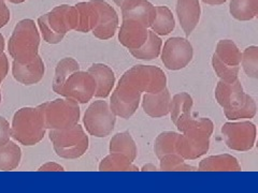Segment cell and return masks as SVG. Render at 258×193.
Returning <instances> with one entry per match:
<instances>
[{"instance_id":"obj_22","label":"cell","mask_w":258,"mask_h":193,"mask_svg":"<svg viewBox=\"0 0 258 193\" xmlns=\"http://www.w3.org/2000/svg\"><path fill=\"white\" fill-rule=\"evenodd\" d=\"M199 171H241L238 160L231 155L224 154L211 156L204 159L199 163Z\"/></svg>"},{"instance_id":"obj_44","label":"cell","mask_w":258,"mask_h":193,"mask_svg":"<svg viewBox=\"0 0 258 193\" xmlns=\"http://www.w3.org/2000/svg\"><path fill=\"white\" fill-rule=\"evenodd\" d=\"M0 102H2V91H0Z\"/></svg>"},{"instance_id":"obj_2","label":"cell","mask_w":258,"mask_h":193,"mask_svg":"<svg viewBox=\"0 0 258 193\" xmlns=\"http://www.w3.org/2000/svg\"><path fill=\"white\" fill-rule=\"evenodd\" d=\"M215 98L229 120L251 119L256 115V103L251 95L243 91L239 78L231 83L221 79L215 88Z\"/></svg>"},{"instance_id":"obj_45","label":"cell","mask_w":258,"mask_h":193,"mask_svg":"<svg viewBox=\"0 0 258 193\" xmlns=\"http://www.w3.org/2000/svg\"><path fill=\"white\" fill-rule=\"evenodd\" d=\"M256 147H257V149H258V140H257V144H256Z\"/></svg>"},{"instance_id":"obj_26","label":"cell","mask_w":258,"mask_h":193,"mask_svg":"<svg viewBox=\"0 0 258 193\" xmlns=\"http://www.w3.org/2000/svg\"><path fill=\"white\" fill-rule=\"evenodd\" d=\"M22 151L18 144L9 141L0 145V170L13 171L20 165Z\"/></svg>"},{"instance_id":"obj_32","label":"cell","mask_w":258,"mask_h":193,"mask_svg":"<svg viewBox=\"0 0 258 193\" xmlns=\"http://www.w3.org/2000/svg\"><path fill=\"white\" fill-rule=\"evenodd\" d=\"M241 63L248 77L258 79V46L252 45L246 47L242 53Z\"/></svg>"},{"instance_id":"obj_46","label":"cell","mask_w":258,"mask_h":193,"mask_svg":"<svg viewBox=\"0 0 258 193\" xmlns=\"http://www.w3.org/2000/svg\"><path fill=\"white\" fill-rule=\"evenodd\" d=\"M256 18H257V19H258V14H257V16H256Z\"/></svg>"},{"instance_id":"obj_9","label":"cell","mask_w":258,"mask_h":193,"mask_svg":"<svg viewBox=\"0 0 258 193\" xmlns=\"http://www.w3.org/2000/svg\"><path fill=\"white\" fill-rule=\"evenodd\" d=\"M86 131L96 138H106L114 130L116 115L107 101L93 102L86 110L83 118Z\"/></svg>"},{"instance_id":"obj_31","label":"cell","mask_w":258,"mask_h":193,"mask_svg":"<svg viewBox=\"0 0 258 193\" xmlns=\"http://www.w3.org/2000/svg\"><path fill=\"white\" fill-rule=\"evenodd\" d=\"M177 138H179V133L172 132V131H166L160 133L156 140L154 145L155 154L158 159L163 158L169 154H175L176 150V143ZM179 154V152H177Z\"/></svg>"},{"instance_id":"obj_30","label":"cell","mask_w":258,"mask_h":193,"mask_svg":"<svg viewBox=\"0 0 258 193\" xmlns=\"http://www.w3.org/2000/svg\"><path fill=\"white\" fill-rule=\"evenodd\" d=\"M99 171H139V168L126 156L118 152H111L100 162Z\"/></svg>"},{"instance_id":"obj_6","label":"cell","mask_w":258,"mask_h":193,"mask_svg":"<svg viewBox=\"0 0 258 193\" xmlns=\"http://www.w3.org/2000/svg\"><path fill=\"white\" fill-rule=\"evenodd\" d=\"M40 35L35 22L26 19L16 24L8 44V50L13 60L28 63L38 56Z\"/></svg>"},{"instance_id":"obj_14","label":"cell","mask_w":258,"mask_h":193,"mask_svg":"<svg viewBox=\"0 0 258 193\" xmlns=\"http://www.w3.org/2000/svg\"><path fill=\"white\" fill-rule=\"evenodd\" d=\"M99 10V21L93 30V35L100 40H109L114 37L118 27V15L114 8L104 0H95Z\"/></svg>"},{"instance_id":"obj_1","label":"cell","mask_w":258,"mask_h":193,"mask_svg":"<svg viewBox=\"0 0 258 193\" xmlns=\"http://www.w3.org/2000/svg\"><path fill=\"white\" fill-rule=\"evenodd\" d=\"M167 77L164 71L155 66L138 64L127 70L119 78L113 91L110 108L120 118L132 117L138 110L142 92L156 93L165 89Z\"/></svg>"},{"instance_id":"obj_15","label":"cell","mask_w":258,"mask_h":193,"mask_svg":"<svg viewBox=\"0 0 258 193\" xmlns=\"http://www.w3.org/2000/svg\"><path fill=\"white\" fill-rule=\"evenodd\" d=\"M123 20H135L150 28L154 22L156 8L148 0H125L122 7Z\"/></svg>"},{"instance_id":"obj_12","label":"cell","mask_w":258,"mask_h":193,"mask_svg":"<svg viewBox=\"0 0 258 193\" xmlns=\"http://www.w3.org/2000/svg\"><path fill=\"white\" fill-rule=\"evenodd\" d=\"M97 90V83L90 72L76 71L64 83L61 94L64 98L74 99L81 104L91 101Z\"/></svg>"},{"instance_id":"obj_16","label":"cell","mask_w":258,"mask_h":193,"mask_svg":"<svg viewBox=\"0 0 258 193\" xmlns=\"http://www.w3.org/2000/svg\"><path fill=\"white\" fill-rule=\"evenodd\" d=\"M44 62L38 55L37 57L28 63H21L13 60L12 74L19 83L30 86L39 83L44 75Z\"/></svg>"},{"instance_id":"obj_13","label":"cell","mask_w":258,"mask_h":193,"mask_svg":"<svg viewBox=\"0 0 258 193\" xmlns=\"http://www.w3.org/2000/svg\"><path fill=\"white\" fill-rule=\"evenodd\" d=\"M149 38V30L143 24L135 20H123L118 31V41L128 51L138 50Z\"/></svg>"},{"instance_id":"obj_34","label":"cell","mask_w":258,"mask_h":193,"mask_svg":"<svg viewBox=\"0 0 258 193\" xmlns=\"http://www.w3.org/2000/svg\"><path fill=\"white\" fill-rule=\"evenodd\" d=\"M212 67L213 70L215 71L216 75L219 76L224 82H235L236 79H238L239 75V67H229L226 66L225 63H223L219 58L216 57V55L214 54L212 57Z\"/></svg>"},{"instance_id":"obj_33","label":"cell","mask_w":258,"mask_h":193,"mask_svg":"<svg viewBox=\"0 0 258 193\" xmlns=\"http://www.w3.org/2000/svg\"><path fill=\"white\" fill-rule=\"evenodd\" d=\"M160 170L161 171H195L196 167L185 163V159L175 152L169 154L160 158Z\"/></svg>"},{"instance_id":"obj_10","label":"cell","mask_w":258,"mask_h":193,"mask_svg":"<svg viewBox=\"0 0 258 193\" xmlns=\"http://www.w3.org/2000/svg\"><path fill=\"white\" fill-rule=\"evenodd\" d=\"M256 126L251 122L226 123L222 134L227 147L236 151L251 150L256 141Z\"/></svg>"},{"instance_id":"obj_11","label":"cell","mask_w":258,"mask_h":193,"mask_svg":"<svg viewBox=\"0 0 258 193\" xmlns=\"http://www.w3.org/2000/svg\"><path fill=\"white\" fill-rule=\"evenodd\" d=\"M194 56V50L187 39L174 37L168 39L161 50V61L171 71H177L188 66Z\"/></svg>"},{"instance_id":"obj_38","label":"cell","mask_w":258,"mask_h":193,"mask_svg":"<svg viewBox=\"0 0 258 193\" xmlns=\"http://www.w3.org/2000/svg\"><path fill=\"white\" fill-rule=\"evenodd\" d=\"M38 171H64L63 167L55 162H47L46 164L42 165Z\"/></svg>"},{"instance_id":"obj_39","label":"cell","mask_w":258,"mask_h":193,"mask_svg":"<svg viewBox=\"0 0 258 193\" xmlns=\"http://www.w3.org/2000/svg\"><path fill=\"white\" fill-rule=\"evenodd\" d=\"M201 2L210 6H219L225 4L227 0H201Z\"/></svg>"},{"instance_id":"obj_21","label":"cell","mask_w":258,"mask_h":193,"mask_svg":"<svg viewBox=\"0 0 258 193\" xmlns=\"http://www.w3.org/2000/svg\"><path fill=\"white\" fill-rule=\"evenodd\" d=\"M79 11V25L76 28L78 32L93 31L99 21V10L97 8L95 0L87 3H80L76 5Z\"/></svg>"},{"instance_id":"obj_20","label":"cell","mask_w":258,"mask_h":193,"mask_svg":"<svg viewBox=\"0 0 258 193\" xmlns=\"http://www.w3.org/2000/svg\"><path fill=\"white\" fill-rule=\"evenodd\" d=\"M88 72L94 76L97 83L96 98L106 99L112 91L115 84V75L112 69L103 63H95L88 69Z\"/></svg>"},{"instance_id":"obj_36","label":"cell","mask_w":258,"mask_h":193,"mask_svg":"<svg viewBox=\"0 0 258 193\" xmlns=\"http://www.w3.org/2000/svg\"><path fill=\"white\" fill-rule=\"evenodd\" d=\"M10 21V10L5 0H0V28L5 27Z\"/></svg>"},{"instance_id":"obj_4","label":"cell","mask_w":258,"mask_h":193,"mask_svg":"<svg viewBox=\"0 0 258 193\" xmlns=\"http://www.w3.org/2000/svg\"><path fill=\"white\" fill-rule=\"evenodd\" d=\"M38 25L43 40L48 44H57L70 30L79 25V11L76 6L61 5L40 16Z\"/></svg>"},{"instance_id":"obj_17","label":"cell","mask_w":258,"mask_h":193,"mask_svg":"<svg viewBox=\"0 0 258 193\" xmlns=\"http://www.w3.org/2000/svg\"><path fill=\"white\" fill-rule=\"evenodd\" d=\"M175 10L181 27L188 37L200 21L201 8L199 0H176Z\"/></svg>"},{"instance_id":"obj_29","label":"cell","mask_w":258,"mask_h":193,"mask_svg":"<svg viewBox=\"0 0 258 193\" xmlns=\"http://www.w3.org/2000/svg\"><path fill=\"white\" fill-rule=\"evenodd\" d=\"M161 46H163V41L161 39L155 34L154 31H149V38L147 42L144 43L138 50L129 51L131 54L137 59L141 60H153L157 58L161 52Z\"/></svg>"},{"instance_id":"obj_42","label":"cell","mask_w":258,"mask_h":193,"mask_svg":"<svg viewBox=\"0 0 258 193\" xmlns=\"http://www.w3.org/2000/svg\"><path fill=\"white\" fill-rule=\"evenodd\" d=\"M8 2H10L11 4H15V5H18V4H23V3H25L26 0H8Z\"/></svg>"},{"instance_id":"obj_40","label":"cell","mask_w":258,"mask_h":193,"mask_svg":"<svg viewBox=\"0 0 258 193\" xmlns=\"http://www.w3.org/2000/svg\"><path fill=\"white\" fill-rule=\"evenodd\" d=\"M4 51H5V38L2 34H0V56L4 54Z\"/></svg>"},{"instance_id":"obj_3","label":"cell","mask_w":258,"mask_h":193,"mask_svg":"<svg viewBox=\"0 0 258 193\" xmlns=\"http://www.w3.org/2000/svg\"><path fill=\"white\" fill-rule=\"evenodd\" d=\"M214 126L209 118H191L183 134H179L176 150L185 160H196L206 155L210 147V138Z\"/></svg>"},{"instance_id":"obj_28","label":"cell","mask_w":258,"mask_h":193,"mask_svg":"<svg viewBox=\"0 0 258 193\" xmlns=\"http://www.w3.org/2000/svg\"><path fill=\"white\" fill-rule=\"evenodd\" d=\"M229 12L238 21H251L258 14V0H230Z\"/></svg>"},{"instance_id":"obj_35","label":"cell","mask_w":258,"mask_h":193,"mask_svg":"<svg viewBox=\"0 0 258 193\" xmlns=\"http://www.w3.org/2000/svg\"><path fill=\"white\" fill-rule=\"evenodd\" d=\"M11 128L9 122L4 117H0V145H4L10 141Z\"/></svg>"},{"instance_id":"obj_43","label":"cell","mask_w":258,"mask_h":193,"mask_svg":"<svg viewBox=\"0 0 258 193\" xmlns=\"http://www.w3.org/2000/svg\"><path fill=\"white\" fill-rule=\"evenodd\" d=\"M113 2H114V4L117 6V7H122V5H123V3L125 2V0H113Z\"/></svg>"},{"instance_id":"obj_5","label":"cell","mask_w":258,"mask_h":193,"mask_svg":"<svg viewBox=\"0 0 258 193\" xmlns=\"http://www.w3.org/2000/svg\"><path fill=\"white\" fill-rule=\"evenodd\" d=\"M46 127L42 112L37 108H23L15 113L11 136L24 146H34L44 138Z\"/></svg>"},{"instance_id":"obj_24","label":"cell","mask_w":258,"mask_h":193,"mask_svg":"<svg viewBox=\"0 0 258 193\" xmlns=\"http://www.w3.org/2000/svg\"><path fill=\"white\" fill-rule=\"evenodd\" d=\"M214 54L223 63L229 67H239L242 60V53L231 40H221L216 45Z\"/></svg>"},{"instance_id":"obj_27","label":"cell","mask_w":258,"mask_h":193,"mask_svg":"<svg viewBox=\"0 0 258 193\" xmlns=\"http://www.w3.org/2000/svg\"><path fill=\"white\" fill-rule=\"evenodd\" d=\"M156 8V15L152 24V30L159 36H167L175 28V20L171 10L166 6H158Z\"/></svg>"},{"instance_id":"obj_25","label":"cell","mask_w":258,"mask_h":193,"mask_svg":"<svg viewBox=\"0 0 258 193\" xmlns=\"http://www.w3.org/2000/svg\"><path fill=\"white\" fill-rule=\"evenodd\" d=\"M110 152H118L134 162L137 158V145L131 133L125 131L113 136L110 141Z\"/></svg>"},{"instance_id":"obj_7","label":"cell","mask_w":258,"mask_h":193,"mask_svg":"<svg viewBox=\"0 0 258 193\" xmlns=\"http://www.w3.org/2000/svg\"><path fill=\"white\" fill-rule=\"evenodd\" d=\"M42 112L46 129L61 130L79 124L81 111L74 99H56L38 106Z\"/></svg>"},{"instance_id":"obj_41","label":"cell","mask_w":258,"mask_h":193,"mask_svg":"<svg viewBox=\"0 0 258 193\" xmlns=\"http://www.w3.org/2000/svg\"><path fill=\"white\" fill-rule=\"evenodd\" d=\"M142 171H156V166L153 165V164L144 165V166L142 167Z\"/></svg>"},{"instance_id":"obj_18","label":"cell","mask_w":258,"mask_h":193,"mask_svg":"<svg viewBox=\"0 0 258 193\" xmlns=\"http://www.w3.org/2000/svg\"><path fill=\"white\" fill-rule=\"evenodd\" d=\"M192 98L187 92H180L173 95L170 102V115L172 123L177 128V130L183 132L191 117Z\"/></svg>"},{"instance_id":"obj_19","label":"cell","mask_w":258,"mask_h":193,"mask_svg":"<svg viewBox=\"0 0 258 193\" xmlns=\"http://www.w3.org/2000/svg\"><path fill=\"white\" fill-rule=\"evenodd\" d=\"M171 95L167 88L156 93L145 92L142 108L145 114L153 118H160L170 113Z\"/></svg>"},{"instance_id":"obj_8","label":"cell","mask_w":258,"mask_h":193,"mask_svg":"<svg viewBox=\"0 0 258 193\" xmlns=\"http://www.w3.org/2000/svg\"><path fill=\"white\" fill-rule=\"evenodd\" d=\"M48 138L56 155L63 159H78L88 149V136L79 124L61 130H51Z\"/></svg>"},{"instance_id":"obj_37","label":"cell","mask_w":258,"mask_h":193,"mask_svg":"<svg viewBox=\"0 0 258 193\" xmlns=\"http://www.w3.org/2000/svg\"><path fill=\"white\" fill-rule=\"evenodd\" d=\"M8 72H9V60L7 58V55L4 53L0 56V84L6 78Z\"/></svg>"},{"instance_id":"obj_23","label":"cell","mask_w":258,"mask_h":193,"mask_svg":"<svg viewBox=\"0 0 258 193\" xmlns=\"http://www.w3.org/2000/svg\"><path fill=\"white\" fill-rule=\"evenodd\" d=\"M80 70V64L78 61L71 57L61 59L55 69V75L53 78V91L57 94H61L62 88L68 77Z\"/></svg>"}]
</instances>
